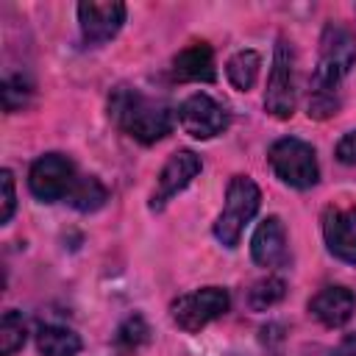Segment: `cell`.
I'll list each match as a JSON object with an SVG mask.
<instances>
[{"label":"cell","instance_id":"6da1fadb","mask_svg":"<svg viewBox=\"0 0 356 356\" xmlns=\"http://www.w3.org/2000/svg\"><path fill=\"white\" fill-rule=\"evenodd\" d=\"M356 67V33L342 22H325L317 67L309 81V117L328 120L339 111V86Z\"/></svg>","mask_w":356,"mask_h":356},{"label":"cell","instance_id":"7a4b0ae2","mask_svg":"<svg viewBox=\"0 0 356 356\" xmlns=\"http://www.w3.org/2000/svg\"><path fill=\"white\" fill-rule=\"evenodd\" d=\"M111 122L139 145H156L172 131V108L159 97H147L136 86L120 83L108 95Z\"/></svg>","mask_w":356,"mask_h":356},{"label":"cell","instance_id":"3957f363","mask_svg":"<svg viewBox=\"0 0 356 356\" xmlns=\"http://www.w3.org/2000/svg\"><path fill=\"white\" fill-rule=\"evenodd\" d=\"M261 206V189L250 175H234L225 186V203L217 214L211 234L222 248H236L245 225L259 214Z\"/></svg>","mask_w":356,"mask_h":356},{"label":"cell","instance_id":"277c9868","mask_svg":"<svg viewBox=\"0 0 356 356\" xmlns=\"http://www.w3.org/2000/svg\"><path fill=\"white\" fill-rule=\"evenodd\" d=\"M267 161L273 175L292 186V189H312L320 181V164H317V153L309 142L298 139V136H281L270 145L267 150Z\"/></svg>","mask_w":356,"mask_h":356},{"label":"cell","instance_id":"5b68a950","mask_svg":"<svg viewBox=\"0 0 356 356\" xmlns=\"http://www.w3.org/2000/svg\"><path fill=\"white\" fill-rule=\"evenodd\" d=\"M228 309H231V295L225 286H200L186 295H178L170 303V317L181 331L197 334L209 323L220 320Z\"/></svg>","mask_w":356,"mask_h":356},{"label":"cell","instance_id":"8992f818","mask_svg":"<svg viewBox=\"0 0 356 356\" xmlns=\"http://www.w3.org/2000/svg\"><path fill=\"white\" fill-rule=\"evenodd\" d=\"M298 106V89H295V50L286 36H278L273 50V67L267 78L264 92V111L275 120H289Z\"/></svg>","mask_w":356,"mask_h":356},{"label":"cell","instance_id":"52a82bcc","mask_svg":"<svg viewBox=\"0 0 356 356\" xmlns=\"http://www.w3.org/2000/svg\"><path fill=\"white\" fill-rule=\"evenodd\" d=\"M78 170L70 156L64 153H44L28 170V189L42 203L67 200L78 184Z\"/></svg>","mask_w":356,"mask_h":356},{"label":"cell","instance_id":"ba28073f","mask_svg":"<svg viewBox=\"0 0 356 356\" xmlns=\"http://www.w3.org/2000/svg\"><path fill=\"white\" fill-rule=\"evenodd\" d=\"M200 170H203V161H200V156L195 150H175L164 161V167L159 170V175H156V186L150 192L147 209L150 211H164L167 203L175 195H181L200 175Z\"/></svg>","mask_w":356,"mask_h":356},{"label":"cell","instance_id":"9c48e42d","mask_svg":"<svg viewBox=\"0 0 356 356\" xmlns=\"http://www.w3.org/2000/svg\"><path fill=\"white\" fill-rule=\"evenodd\" d=\"M178 122H181L184 134H189L192 139H214L217 134H222L228 128L231 117H228L225 106L217 103L211 95L195 92L178 106Z\"/></svg>","mask_w":356,"mask_h":356},{"label":"cell","instance_id":"30bf717a","mask_svg":"<svg viewBox=\"0 0 356 356\" xmlns=\"http://www.w3.org/2000/svg\"><path fill=\"white\" fill-rule=\"evenodd\" d=\"M125 3L108 0V3H78V25H81V39L86 44H106L111 42L120 28L125 25Z\"/></svg>","mask_w":356,"mask_h":356},{"label":"cell","instance_id":"8fae6325","mask_svg":"<svg viewBox=\"0 0 356 356\" xmlns=\"http://www.w3.org/2000/svg\"><path fill=\"white\" fill-rule=\"evenodd\" d=\"M323 239L334 259L356 267V206H350V209L325 206Z\"/></svg>","mask_w":356,"mask_h":356},{"label":"cell","instance_id":"7c38bea8","mask_svg":"<svg viewBox=\"0 0 356 356\" xmlns=\"http://www.w3.org/2000/svg\"><path fill=\"white\" fill-rule=\"evenodd\" d=\"M356 312V295L342 284H328L309 300V314L325 328H342Z\"/></svg>","mask_w":356,"mask_h":356},{"label":"cell","instance_id":"4fadbf2b","mask_svg":"<svg viewBox=\"0 0 356 356\" xmlns=\"http://www.w3.org/2000/svg\"><path fill=\"white\" fill-rule=\"evenodd\" d=\"M250 256L259 267H278L286 261V228L278 214L264 217L250 236Z\"/></svg>","mask_w":356,"mask_h":356},{"label":"cell","instance_id":"5bb4252c","mask_svg":"<svg viewBox=\"0 0 356 356\" xmlns=\"http://www.w3.org/2000/svg\"><path fill=\"white\" fill-rule=\"evenodd\" d=\"M172 81H200V83H214L217 81V61L214 50L206 42H192L186 44L175 58H172Z\"/></svg>","mask_w":356,"mask_h":356},{"label":"cell","instance_id":"9a60e30c","mask_svg":"<svg viewBox=\"0 0 356 356\" xmlns=\"http://www.w3.org/2000/svg\"><path fill=\"white\" fill-rule=\"evenodd\" d=\"M36 348L42 356H78L81 353V337L67 328V325H56V323H44L36 328Z\"/></svg>","mask_w":356,"mask_h":356},{"label":"cell","instance_id":"2e32d148","mask_svg":"<svg viewBox=\"0 0 356 356\" xmlns=\"http://www.w3.org/2000/svg\"><path fill=\"white\" fill-rule=\"evenodd\" d=\"M259 72H261V56L250 47L236 50L225 61V78L236 92H250L259 81Z\"/></svg>","mask_w":356,"mask_h":356},{"label":"cell","instance_id":"e0dca14e","mask_svg":"<svg viewBox=\"0 0 356 356\" xmlns=\"http://www.w3.org/2000/svg\"><path fill=\"white\" fill-rule=\"evenodd\" d=\"M106 200H108V189L95 175H81L78 184H75V189H72V195L67 197V203L75 211H83V214H92V211L103 209Z\"/></svg>","mask_w":356,"mask_h":356},{"label":"cell","instance_id":"ac0fdd59","mask_svg":"<svg viewBox=\"0 0 356 356\" xmlns=\"http://www.w3.org/2000/svg\"><path fill=\"white\" fill-rule=\"evenodd\" d=\"M147 342H150V325H147V320H145L142 314L125 317V320L120 323L117 334H114V345H117V350L125 353V356L142 350Z\"/></svg>","mask_w":356,"mask_h":356},{"label":"cell","instance_id":"d6986e66","mask_svg":"<svg viewBox=\"0 0 356 356\" xmlns=\"http://www.w3.org/2000/svg\"><path fill=\"white\" fill-rule=\"evenodd\" d=\"M286 295V281L278 278V275H267L261 281H256L250 289H248V306L253 312H267L273 309L275 303H281Z\"/></svg>","mask_w":356,"mask_h":356},{"label":"cell","instance_id":"ffe728a7","mask_svg":"<svg viewBox=\"0 0 356 356\" xmlns=\"http://www.w3.org/2000/svg\"><path fill=\"white\" fill-rule=\"evenodd\" d=\"M28 339V325L25 317L17 309L3 312L0 317V356H14Z\"/></svg>","mask_w":356,"mask_h":356},{"label":"cell","instance_id":"44dd1931","mask_svg":"<svg viewBox=\"0 0 356 356\" xmlns=\"http://www.w3.org/2000/svg\"><path fill=\"white\" fill-rule=\"evenodd\" d=\"M0 92H3V108H6L8 114H17V111H22V108L31 103V97H33V83H31L25 75H6Z\"/></svg>","mask_w":356,"mask_h":356},{"label":"cell","instance_id":"7402d4cb","mask_svg":"<svg viewBox=\"0 0 356 356\" xmlns=\"http://www.w3.org/2000/svg\"><path fill=\"white\" fill-rule=\"evenodd\" d=\"M0 186H3V211H0V225H8L17 209V192H14V172L3 170L0 172Z\"/></svg>","mask_w":356,"mask_h":356},{"label":"cell","instance_id":"603a6c76","mask_svg":"<svg viewBox=\"0 0 356 356\" xmlns=\"http://www.w3.org/2000/svg\"><path fill=\"white\" fill-rule=\"evenodd\" d=\"M334 156H337V161H342V164H348V167H356V131H348V134L337 142Z\"/></svg>","mask_w":356,"mask_h":356},{"label":"cell","instance_id":"cb8c5ba5","mask_svg":"<svg viewBox=\"0 0 356 356\" xmlns=\"http://www.w3.org/2000/svg\"><path fill=\"white\" fill-rule=\"evenodd\" d=\"M331 356H356V331L353 334H345L339 339V345L331 350Z\"/></svg>","mask_w":356,"mask_h":356}]
</instances>
